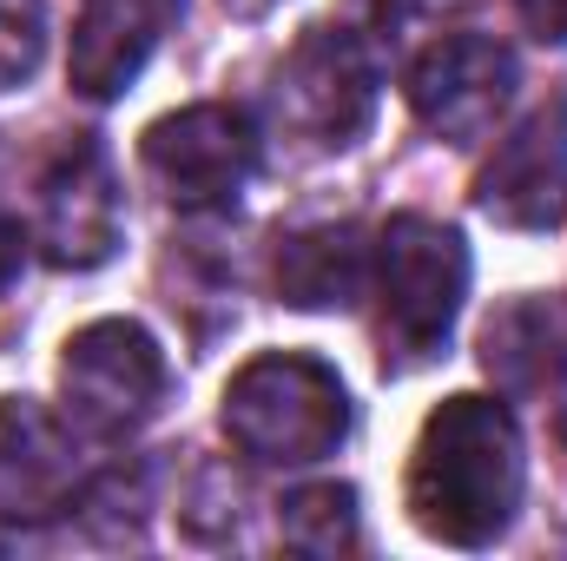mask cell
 <instances>
[{
    "mask_svg": "<svg viewBox=\"0 0 567 561\" xmlns=\"http://www.w3.org/2000/svg\"><path fill=\"white\" fill-rule=\"evenodd\" d=\"M522 509V429L495 397H449L410 456V516L449 549H488Z\"/></svg>",
    "mask_w": 567,
    "mask_h": 561,
    "instance_id": "6da1fadb",
    "label": "cell"
},
{
    "mask_svg": "<svg viewBox=\"0 0 567 561\" xmlns=\"http://www.w3.org/2000/svg\"><path fill=\"white\" fill-rule=\"evenodd\" d=\"M370 297H377V337L383 364L410 370L429 364L468 297V245L442 218L403 212L377 232V265H370Z\"/></svg>",
    "mask_w": 567,
    "mask_h": 561,
    "instance_id": "7a4b0ae2",
    "label": "cell"
},
{
    "mask_svg": "<svg viewBox=\"0 0 567 561\" xmlns=\"http://www.w3.org/2000/svg\"><path fill=\"white\" fill-rule=\"evenodd\" d=\"M225 436L251 462H271V469L323 462L350 436L343 377L330 364H317V357H297V350L251 357L225 384Z\"/></svg>",
    "mask_w": 567,
    "mask_h": 561,
    "instance_id": "3957f363",
    "label": "cell"
},
{
    "mask_svg": "<svg viewBox=\"0 0 567 561\" xmlns=\"http://www.w3.org/2000/svg\"><path fill=\"white\" fill-rule=\"evenodd\" d=\"M165 384H172V370H165V350H158V337L145 324L100 317V324L66 337L60 404H66V422L80 436H93V442L140 436L165 404Z\"/></svg>",
    "mask_w": 567,
    "mask_h": 561,
    "instance_id": "277c9868",
    "label": "cell"
},
{
    "mask_svg": "<svg viewBox=\"0 0 567 561\" xmlns=\"http://www.w3.org/2000/svg\"><path fill=\"white\" fill-rule=\"evenodd\" d=\"M377 60L350 27H310L278 67V120L310 152H343L377 120Z\"/></svg>",
    "mask_w": 567,
    "mask_h": 561,
    "instance_id": "5b68a950",
    "label": "cell"
},
{
    "mask_svg": "<svg viewBox=\"0 0 567 561\" xmlns=\"http://www.w3.org/2000/svg\"><path fill=\"white\" fill-rule=\"evenodd\" d=\"M140 159L172 205H185V212L225 205L258 172V126H251V113L218 106V100L178 106V113H165V120L145 126Z\"/></svg>",
    "mask_w": 567,
    "mask_h": 561,
    "instance_id": "8992f818",
    "label": "cell"
},
{
    "mask_svg": "<svg viewBox=\"0 0 567 561\" xmlns=\"http://www.w3.org/2000/svg\"><path fill=\"white\" fill-rule=\"evenodd\" d=\"M120 232H126V198H120L106 145L66 140L40 172V205H33L40 258L53 272H93L120 252Z\"/></svg>",
    "mask_w": 567,
    "mask_h": 561,
    "instance_id": "52a82bcc",
    "label": "cell"
},
{
    "mask_svg": "<svg viewBox=\"0 0 567 561\" xmlns=\"http://www.w3.org/2000/svg\"><path fill=\"white\" fill-rule=\"evenodd\" d=\"M515 53L502 40H482V33H449L435 40L423 60L410 67V106L435 140L449 145H475L495 133V120L508 113L515 100Z\"/></svg>",
    "mask_w": 567,
    "mask_h": 561,
    "instance_id": "ba28073f",
    "label": "cell"
},
{
    "mask_svg": "<svg viewBox=\"0 0 567 561\" xmlns=\"http://www.w3.org/2000/svg\"><path fill=\"white\" fill-rule=\"evenodd\" d=\"M475 205L508 232H548L567 212V93L542 100L475 178Z\"/></svg>",
    "mask_w": 567,
    "mask_h": 561,
    "instance_id": "9c48e42d",
    "label": "cell"
},
{
    "mask_svg": "<svg viewBox=\"0 0 567 561\" xmlns=\"http://www.w3.org/2000/svg\"><path fill=\"white\" fill-rule=\"evenodd\" d=\"M73 496H80L73 429L27 397H0V522L60 516L73 509Z\"/></svg>",
    "mask_w": 567,
    "mask_h": 561,
    "instance_id": "30bf717a",
    "label": "cell"
},
{
    "mask_svg": "<svg viewBox=\"0 0 567 561\" xmlns=\"http://www.w3.org/2000/svg\"><path fill=\"white\" fill-rule=\"evenodd\" d=\"M185 0H86L66 53V80L80 100H120L158 53V40L178 27Z\"/></svg>",
    "mask_w": 567,
    "mask_h": 561,
    "instance_id": "8fae6325",
    "label": "cell"
},
{
    "mask_svg": "<svg viewBox=\"0 0 567 561\" xmlns=\"http://www.w3.org/2000/svg\"><path fill=\"white\" fill-rule=\"evenodd\" d=\"M377 245L357 225H310L297 238H284L278 252V290L297 310H330V304H357L370 290Z\"/></svg>",
    "mask_w": 567,
    "mask_h": 561,
    "instance_id": "7c38bea8",
    "label": "cell"
},
{
    "mask_svg": "<svg viewBox=\"0 0 567 561\" xmlns=\"http://www.w3.org/2000/svg\"><path fill=\"white\" fill-rule=\"evenodd\" d=\"M561 350H567V317L542 297H522V304L495 310L488 330H482V364L502 390H542L555 377Z\"/></svg>",
    "mask_w": 567,
    "mask_h": 561,
    "instance_id": "4fadbf2b",
    "label": "cell"
},
{
    "mask_svg": "<svg viewBox=\"0 0 567 561\" xmlns=\"http://www.w3.org/2000/svg\"><path fill=\"white\" fill-rule=\"evenodd\" d=\"M278 529H284V549H297V555H317V561L343 555L357 542V489H343V482L297 489L278 509Z\"/></svg>",
    "mask_w": 567,
    "mask_h": 561,
    "instance_id": "5bb4252c",
    "label": "cell"
},
{
    "mask_svg": "<svg viewBox=\"0 0 567 561\" xmlns=\"http://www.w3.org/2000/svg\"><path fill=\"white\" fill-rule=\"evenodd\" d=\"M40 47H47V13H40V0H0V93L20 86V80L40 67Z\"/></svg>",
    "mask_w": 567,
    "mask_h": 561,
    "instance_id": "9a60e30c",
    "label": "cell"
},
{
    "mask_svg": "<svg viewBox=\"0 0 567 561\" xmlns=\"http://www.w3.org/2000/svg\"><path fill=\"white\" fill-rule=\"evenodd\" d=\"M522 20L542 40H567V0H522Z\"/></svg>",
    "mask_w": 567,
    "mask_h": 561,
    "instance_id": "2e32d148",
    "label": "cell"
},
{
    "mask_svg": "<svg viewBox=\"0 0 567 561\" xmlns=\"http://www.w3.org/2000/svg\"><path fill=\"white\" fill-rule=\"evenodd\" d=\"M20 258H27V245H20V225H13V212L0 205V290L20 278Z\"/></svg>",
    "mask_w": 567,
    "mask_h": 561,
    "instance_id": "e0dca14e",
    "label": "cell"
},
{
    "mask_svg": "<svg viewBox=\"0 0 567 561\" xmlns=\"http://www.w3.org/2000/svg\"><path fill=\"white\" fill-rule=\"evenodd\" d=\"M548 384H555V436L567 442V350H561V364H555V377H548Z\"/></svg>",
    "mask_w": 567,
    "mask_h": 561,
    "instance_id": "ac0fdd59",
    "label": "cell"
},
{
    "mask_svg": "<svg viewBox=\"0 0 567 561\" xmlns=\"http://www.w3.org/2000/svg\"><path fill=\"white\" fill-rule=\"evenodd\" d=\"M238 7H245V13H258V7H278V0H238Z\"/></svg>",
    "mask_w": 567,
    "mask_h": 561,
    "instance_id": "d6986e66",
    "label": "cell"
}]
</instances>
